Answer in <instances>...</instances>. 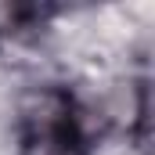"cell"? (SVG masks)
Here are the masks:
<instances>
[{
  "instance_id": "obj_1",
  "label": "cell",
  "mask_w": 155,
  "mask_h": 155,
  "mask_svg": "<svg viewBox=\"0 0 155 155\" xmlns=\"http://www.w3.org/2000/svg\"><path fill=\"white\" fill-rule=\"evenodd\" d=\"M22 144L18 155H87L83 130L69 94L36 90L22 101Z\"/></svg>"
},
{
  "instance_id": "obj_2",
  "label": "cell",
  "mask_w": 155,
  "mask_h": 155,
  "mask_svg": "<svg viewBox=\"0 0 155 155\" xmlns=\"http://www.w3.org/2000/svg\"><path fill=\"white\" fill-rule=\"evenodd\" d=\"M43 7H29V4H0V36H18L36 29V22H43Z\"/></svg>"
}]
</instances>
